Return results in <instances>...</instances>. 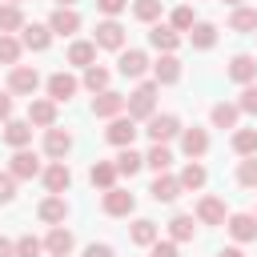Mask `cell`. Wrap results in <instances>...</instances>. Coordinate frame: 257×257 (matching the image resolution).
Here are the masks:
<instances>
[{
  "instance_id": "20",
  "label": "cell",
  "mask_w": 257,
  "mask_h": 257,
  "mask_svg": "<svg viewBox=\"0 0 257 257\" xmlns=\"http://www.w3.org/2000/svg\"><path fill=\"white\" fill-rule=\"evenodd\" d=\"M68 149H72V137H68L64 128H56V124H52V128H44V153H48L52 161H64V153H68Z\"/></svg>"
},
{
  "instance_id": "9",
  "label": "cell",
  "mask_w": 257,
  "mask_h": 257,
  "mask_svg": "<svg viewBox=\"0 0 257 257\" xmlns=\"http://www.w3.org/2000/svg\"><path fill=\"white\" fill-rule=\"evenodd\" d=\"M145 68H149V56L141 48H120V60H116V72L120 76L137 80V76H145Z\"/></svg>"
},
{
  "instance_id": "13",
  "label": "cell",
  "mask_w": 257,
  "mask_h": 257,
  "mask_svg": "<svg viewBox=\"0 0 257 257\" xmlns=\"http://www.w3.org/2000/svg\"><path fill=\"white\" fill-rule=\"evenodd\" d=\"M40 177H44V189H48V193H56V197H64V193H68V185H72V173H68V165H64V161H52Z\"/></svg>"
},
{
  "instance_id": "46",
  "label": "cell",
  "mask_w": 257,
  "mask_h": 257,
  "mask_svg": "<svg viewBox=\"0 0 257 257\" xmlns=\"http://www.w3.org/2000/svg\"><path fill=\"white\" fill-rule=\"evenodd\" d=\"M149 249H153L149 257H177V241H161V237H157Z\"/></svg>"
},
{
  "instance_id": "44",
  "label": "cell",
  "mask_w": 257,
  "mask_h": 257,
  "mask_svg": "<svg viewBox=\"0 0 257 257\" xmlns=\"http://www.w3.org/2000/svg\"><path fill=\"white\" fill-rule=\"evenodd\" d=\"M237 108H241V112H253V116H257V80L241 88V96H237Z\"/></svg>"
},
{
  "instance_id": "32",
  "label": "cell",
  "mask_w": 257,
  "mask_h": 257,
  "mask_svg": "<svg viewBox=\"0 0 257 257\" xmlns=\"http://www.w3.org/2000/svg\"><path fill=\"white\" fill-rule=\"evenodd\" d=\"M189 40H193V48H213V44H217V28H213L209 20H197V24L189 28Z\"/></svg>"
},
{
  "instance_id": "12",
  "label": "cell",
  "mask_w": 257,
  "mask_h": 257,
  "mask_svg": "<svg viewBox=\"0 0 257 257\" xmlns=\"http://www.w3.org/2000/svg\"><path fill=\"white\" fill-rule=\"evenodd\" d=\"M120 112H124V96H120V92L104 88V92H96V96H92V116L112 120V116H120Z\"/></svg>"
},
{
  "instance_id": "31",
  "label": "cell",
  "mask_w": 257,
  "mask_h": 257,
  "mask_svg": "<svg viewBox=\"0 0 257 257\" xmlns=\"http://www.w3.org/2000/svg\"><path fill=\"white\" fill-rule=\"evenodd\" d=\"M112 165H116V173H120V177H137V173H141V165H145V157H141L137 149H120Z\"/></svg>"
},
{
  "instance_id": "45",
  "label": "cell",
  "mask_w": 257,
  "mask_h": 257,
  "mask_svg": "<svg viewBox=\"0 0 257 257\" xmlns=\"http://www.w3.org/2000/svg\"><path fill=\"white\" fill-rule=\"evenodd\" d=\"M16 197V177L12 173H0V205H8Z\"/></svg>"
},
{
  "instance_id": "7",
  "label": "cell",
  "mask_w": 257,
  "mask_h": 257,
  "mask_svg": "<svg viewBox=\"0 0 257 257\" xmlns=\"http://www.w3.org/2000/svg\"><path fill=\"white\" fill-rule=\"evenodd\" d=\"M48 32H52V36H72V32H80V12H76V8H52Z\"/></svg>"
},
{
  "instance_id": "34",
  "label": "cell",
  "mask_w": 257,
  "mask_h": 257,
  "mask_svg": "<svg viewBox=\"0 0 257 257\" xmlns=\"http://www.w3.org/2000/svg\"><path fill=\"white\" fill-rule=\"evenodd\" d=\"M233 153L237 157H257V128H237L233 133Z\"/></svg>"
},
{
  "instance_id": "2",
  "label": "cell",
  "mask_w": 257,
  "mask_h": 257,
  "mask_svg": "<svg viewBox=\"0 0 257 257\" xmlns=\"http://www.w3.org/2000/svg\"><path fill=\"white\" fill-rule=\"evenodd\" d=\"M145 133H149V141H153V145H169L173 137H181V120H177L173 112H153Z\"/></svg>"
},
{
  "instance_id": "23",
  "label": "cell",
  "mask_w": 257,
  "mask_h": 257,
  "mask_svg": "<svg viewBox=\"0 0 257 257\" xmlns=\"http://www.w3.org/2000/svg\"><path fill=\"white\" fill-rule=\"evenodd\" d=\"M149 44L165 56V52H177V44H181V32H173L169 24H153V32H149Z\"/></svg>"
},
{
  "instance_id": "29",
  "label": "cell",
  "mask_w": 257,
  "mask_h": 257,
  "mask_svg": "<svg viewBox=\"0 0 257 257\" xmlns=\"http://www.w3.org/2000/svg\"><path fill=\"white\" fill-rule=\"evenodd\" d=\"M24 28V12L20 4H0V36H12Z\"/></svg>"
},
{
  "instance_id": "39",
  "label": "cell",
  "mask_w": 257,
  "mask_h": 257,
  "mask_svg": "<svg viewBox=\"0 0 257 257\" xmlns=\"http://www.w3.org/2000/svg\"><path fill=\"white\" fill-rule=\"evenodd\" d=\"M12 249H16V257H40L44 253V241L32 237V233H24L20 241H12Z\"/></svg>"
},
{
  "instance_id": "37",
  "label": "cell",
  "mask_w": 257,
  "mask_h": 257,
  "mask_svg": "<svg viewBox=\"0 0 257 257\" xmlns=\"http://www.w3.org/2000/svg\"><path fill=\"white\" fill-rule=\"evenodd\" d=\"M145 165H149V169H157V173H169V165H173L169 145H153V149L145 153Z\"/></svg>"
},
{
  "instance_id": "10",
  "label": "cell",
  "mask_w": 257,
  "mask_h": 257,
  "mask_svg": "<svg viewBox=\"0 0 257 257\" xmlns=\"http://www.w3.org/2000/svg\"><path fill=\"white\" fill-rule=\"evenodd\" d=\"M229 80H237L241 88H245V84H253V80H257V56L237 52V56L229 60Z\"/></svg>"
},
{
  "instance_id": "14",
  "label": "cell",
  "mask_w": 257,
  "mask_h": 257,
  "mask_svg": "<svg viewBox=\"0 0 257 257\" xmlns=\"http://www.w3.org/2000/svg\"><path fill=\"white\" fill-rule=\"evenodd\" d=\"M28 124L52 128V124H56V104H52L48 96H32V100H28Z\"/></svg>"
},
{
  "instance_id": "54",
  "label": "cell",
  "mask_w": 257,
  "mask_h": 257,
  "mask_svg": "<svg viewBox=\"0 0 257 257\" xmlns=\"http://www.w3.org/2000/svg\"><path fill=\"white\" fill-rule=\"evenodd\" d=\"M8 4H20V0H8Z\"/></svg>"
},
{
  "instance_id": "8",
  "label": "cell",
  "mask_w": 257,
  "mask_h": 257,
  "mask_svg": "<svg viewBox=\"0 0 257 257\" xmlns=\"http://www.w3.org/2000/svg\"><path fill=\"white\" fill-rule=\"evenodd\" d=\"M92 44H96V48H116V52H120V48H124V28H120V20H100Z\"/></svg>"
},
{
  "instance_id": "47",
  "label": "cell",
  "mask_w": 257,
  "mask_h": 257,
  "mask_svg": "<svg viewBox=\"0 0 257 257\" xmlns=\"http://www.w3.org/2000/svg\"><path fill=\"white\" fill-rule=\"evenodd\" d=\"M124 4H128V0H96V8H100V12L108 16V20H112L116 12H124Z\"/></svg>"
},
{
  "instance_id": "35",
  "label": "cell",
  "mask_w": 257,
  "mask_h": 257,
  "mask_svg": "<svg viewBox=\"0 0 257 257\" xmlns=\"http://www.w3.org/2000/svg\"><path fill=\"white\" fill-rule=\"evenodd\" d=\"M193 233H197V225H193L189 213H177V217L169 221V237H173V241H193Z\"/></svg>"
},
{
  "instance_id": "53",
  "label": "cell",
  "mask_w": 257,
  "mask_h": 257,
  "mask_svg": "<svg viewBox=\"0 0 257 257\" xmlns=\"http://www.w3.org/2000/svg\"><path fill=\"white\" fill-rule=\"evenodd\" d=\"M225 4H233V8H241V0H225Z\"/></svg>"
},
{
  "instance_id": "51",
  "label": "cell",
  "mask_w": 257,
  "mask_h": 257,
  "mask_svg": "<svg viewBox=\"0 0 257 257\" xmlns=\"http://www.w3.org/2000/svg\"><path fill=\"white\" fill-rule=\"evenodd\" d=\"M217 257H245V253H241V249H237V245H229V249H221V253H217Z\"/></svg>"
},
{
  "instance_id": "50",
  "label": "cell",
  "mask_w": 257,
  "mask_h": 257,
  "mask_svg": "<svg viewBox=\"0 0 257 257\" xmlns=\"http://www.w3.org/2000/svg\"><path fill=\"white\" fill-rule=\"evenodd\" d=\"M0 257H16V249H12V241H4V237H0Z\"/></svg>"
},
{
  "instance_id": "4",
  "label": "cell",
  "mask_w": 257,
  "mask_h": 257,
  "mask_svg": "<svg viewBox=\"0 0 257 257\" xmlns=\"http://www.w3.org/2000/svg\"><path fill=\"white\" fill-rule=\"evenodd\" d=\"M8 173H12L16 181H32V177H40L44 169H40V157H36L32 149H16L12 161H8Z\"/></svg>"
},
{
  "instance_id": "3",
  "label": "cell",
  "mask_w": 257,
  "mask_h": 257,
  "mask_svg": "<svg viewBox=\"0 0 257 257\" xmlns=\"http://www.w3.org/2000/svg\"><path fill=\"white\" fill-rule=\"evenodd\" d=\"M40 88V72L32 68V64H16L12 72H8V92H16V96H32Z\"/></svg>"
},
{
  "instance_id": "42",
  "label": "cell",
  "mask_w": 257,
  "mask_h": 257,
  "mask_svg": "<svg viewBox=\"0 0 257 257\" xmlns=\"http://www.w3.org/2000/svg\"><path fill=\"white\" fill-rule=\"evenodd\" d=\"M237 185L257 189V157H245V161L237 165Z\"/></svg>"
},
{
  "instance_id": "28",
  "label": "cell",
  "mask_w": 257,
  "mask_h": 257,
  "mask_svg": "<svg viewBox=\"0 0 257 257\" xmlns=\"http://www.w3.org/2000/svg\"><path fill=\"white\" fill-rule=\"evenodd\" d=\"M177 181H181V189H205L209 173H205V165H201V161H189V165L177 173Z\"/></svg>"
},
{
  "instance_id": "36",
  "label": "cell",
  "mask_w": 257,
  "mask_h": 257,
  "mask_svg": "<svg viewBox=\"0 0 257 257\" xmlns=\"http://www.w3.org/2000/svg\"><path fill=\"white\" fill-rule=\"evenodd\" d=\"M128 237H133V245H153V241H157V221H149V217L133 221Z\"/></svg>"
},
{
  "instance_id": "33",
  "label": "cell",
  "mask_w": 257,
  "mask_h": 257,
  "mask_svg": "<svg viewBox=\"0 0 257 257\" xmlns=\"http://www.w3.org/2000/svg\"><path fill=\"white\" fill-rule=\"evenodd\" d=\"M229 28L233 32H257V8H233V16H229Z\"/></svg>"
},
{
  "instance_id": "22",
  "label": "cell",
  "mask_w": 257,
  "mask_h": 257,
  "mask_svg": "<svg viewBox=\"0 0 257 257\" xmlns=\"http://www.w3.org/2000/svg\"><path fill=\"white\" fill-rule=\"evenodd\" d=\"M197 221L201 225H225V201L221 197H201L197 201Z\"/></svg>"
},
{
  "instance_id": "21",
  "label": "cell",
  "mask_w": 257,
  "mask_h": 257,
  "mask_svg": "<svg viewBox=\"0 0 257 257\" xmlns=\"http://www.w3.org/2000/svg\"><path fill=\"white\" fill-rule=\"evenodd\" d=\"M116 165L112 161H96L92 169H88V181H92V189H100V193H108V189H116Z\"/></svg>"
},
{
  "instance_id": "52",
  "label": "cell",
  "mask_w": 257,
  "mask_h": 257,
  "mask_svg": "<svg viewBox=\"0 0 257 257\" xmlns=\"http://www.w3.org/2000/svg\"><path fill=\"white\" fill-rule=\"evenodd\" d=\"M72 4H76V0H56V8H72Z\"/></svg>"
},
{
  "instance_id": "19",
  "label": "cell",
  "mask_w": 257,
  "mask_h": 257,
  "mask_svg": "<svg viewBox=\"0 0 257 257\" xmlns=\"http://www.w3.org/2000/svg\"><path fill=\"white\" fill-rule=\"evenodd\" d=\"M20 44H24V48H32V52H44V48L52 44L48 24H24V28H20Z\"/></svg>"
},
{
  "instance_id": "38",
  "label": "cell",
  "mask_w": 257,
  "mask_h": 257,
  "mask_svg": "<svg viewBox=\"0 0 257 257\" xmlns=\"http://www.w3.org/2000/svg\"><path fill=\"white\" fill-rule=\"evenodd\" d=\"M84 88H88V92H104V88H108V68L88 64V68H84Z\"/></svg>"
},
{
  "instance_id": "11",
  "label": "cell",
  "mask_w": 257,
  "mask_h": 257,
  "mask_svg": "<svg viewBox=\"0 0 257 257\" xmlns=\"http://www.w3.org/2000/svg\"><path fill=\"white\" fill-rule=\"evenodd\" d=\"M76 88H80V80H76V76H68V72H52V76H48V100H52V104L72 100V96H76Z\"/></svg>"
},
{
  "instance_id": "18",
  "label": "cell",
  "mask_w": 257,
  "mask_h": 257,
  "mask_svg": "<svg viewBox=\"0 0 257 257\" xmlns=\"http://www.w3.org/2000/svg\"><path fill=\"white\" fill-rule=\"evenodd\" d=\"M72 245H76V241H72V233H68L64 225H52L48 237H44V253H52V257H68Z\"/></svg>"
},
{
  "instance_id": "1",
  "label": "cell",
  "mask_w": 257,
  "mask_h": 257,
  "mask_svg": "<svg viewBox=\"0 0 257 257\" xmlns=\"http://www.w3.org/2000/svg\"><path fill=\"white\" fill-rule=\"evenodd\" d=\"M157 88H161L157 80H141L137 92L124 96V108H128L133 120H149V116H153V108H157Z\"/></svg>"
},
{
  "instance_id": "6",
  "label": "cell",
  "mask_w": 257,
  "mask_h": 257,
  "mask_svg": "<svg viewBox=\"0 0 257 257\" xmlns=\"http://www.w3.org/2000/svg\"><path fill=\"white\" fill-rule=\"evenodd\" d=\"M100 209H104L108 217H128V213L137 209V197H133L128 189H108V193L100 197Z\"/></svg>"
},
{
  "instance_id": "40",
  "label": "cell",
  "mask_w": 257,
  "mask_h": 257,
  "mask_svg": "<svg viewBox=\"0 0 257 257\" xmlns=\"http://www.w3.org/2000/svg\"><path fill=\"white\" fill-rule=\"evenodd\" d=\"M161 8H165L161 0H137V4H133V16H137L141 24H153V20L161 16Z\"/></svg>"
},
{
  "instance_id": "15",
  "label": "cell",
  "mask_w": 257,
  "mask_h": 257,
  "mask_svg": "<svg viewBox=\"0 0 257 257\" xmlns=\"http://www.w3.org/2000/svg\"><path fill=\"white\" fill-rule=\"evenodd\" d=\"M181 149H185V157L189 161H197V157H205L209 153V133L205 128H181Z\"/></svg>"
},
{
  "instance_id": "26",
  "label": "cell",
  "mask_w": 257,
  "mask_h": 257,
  "mask_svg": "<svg viewBox=\"0 0 257 257\" xmlns=\"http://www.w3.org/2000/svg\"><path fill=\"white\" fill-rule=\"evenodd\" d=\"M149 193H153V201H177L185 189H181V181H177L173 173H157V181H153Z\"/></svg>"
},
{
  "instance_id": "17",
  "label": "cell",
  "mask_w": 257,
  "mask_h": 257,
  "mask_svg": "<svg viewBox=\"0 0 257 257\" xmlns=\"http://www.w3.org/2000/svg\"><path fill=\"white\" fill-rule=\"evenodd\" d=\"M36 217H40L44 225H64V217H68V201L52 193V197H44V201H40V209H36Z\"/></svg>"
},
{
  "instance_id": "24",
  "label": "cell",
  "mask_w": 257,
  "mask_h": 257,
  "mask_svg": "<svg viewBox=\"0 0 257 257\" xmlns=\"http://www.w3.org/2000/svg\"><path fill=\"white\" fill-rule=\"evenodd\" d=\"M153 80H157V84H177V80H181V60H177L173 52H165V56L153 64Z\"/></svg>"
},
{
  "instance_id": "30",
  "label": "cell",
  "mask_w": 257,
  "mask_h": 257,
  "mask_svg": "<svg viewBox=\"0 0 257 257\" xmlns=\"http://www.w3.org/2000/svg\"><path fill=\"white\" fill-rule=\"evenodd\" d=\"M237 116H241V108H237V104H229V100L213 104V112H209V120H213L217 128H237Z\"/></svg>"
},
{
  "instance_id": "5",
  "label": "cell",
  "mask_w": 257,
  "mask_h": 257,
  "mask_svg": "<svg viewBox=\"0 0 257 257\" xmlns=\"http://www.w3.org/2000/svg\"><path fill=\"white\" fill-rule=\"evenodd\" d=\"M104 137H108V145H116V149H133L137 120H133V116H112V120H108V128H104Z\"/></svg>"
},
{
  "instance_id": "49",
  "label": "cell",
  "mask_w": 257,
  "mask_h": 257,
  "mask_svg": "<svg viewBox=\"0 0 257 257\" xmlns=\"http://www.w3.org/2000/svg\"><path fill=\"white\" fill-rule=\"evenodd\" d=\"M8 116H12V96L0 92V120H8Z\"/></svg>"
},
{
  "instance_id": "43",
  "label": "cell",
  "mask_w": 257,
  "mask_h": 257,
  "mask_svg": "<svg viewBox=\"0 0 257 257\" xmlns=\"http://www.w3.org/2000/svg\"><path fill=\"white\" fill-rule=\"evenodd\" d=\"M20 48H24V44H20L16 36H0V64H12V68H16V60H20Z\"/></svg>"
},
{
  "instance_id": "48",
  "label": "cell",
  "mask_w": 257,
  "mask_h": 257,
  "mask_svg": "<svg viewBox=\"0 0 257 257\" xmlns=\"http://www.w3.org/2000/svg\"><path fill=\"white\" fill-rule=\"evenodd\" d=\"M84 257H116V253H112V245H104V241L96 245V241H92V245L84 249Z\"/></svg>"
},
{
  "instance_id": "41",
  "label": "cell",
  "mask_w": 257,
  "mask_h": 257,
  "mask_svg": "<svg viewBox=\"0 0 257 257\" xmlns=\"http://www.w3.org/2000/svg\"><path fill=\"white\" fill-rule=\"evenodd\" d=\"M193 24H197V16H193V8H189V4L173 8V20H169V28H173V32H189Z\"/></svg>"
},
{
  "instance_id": "16",
  "label": "cell",
  "mask_w": 257,
  "mask_h": 257,
  "mask_svg": "<svg viewBox=\"0 0 257 257\" xmlns=\"http://www.w3.org/2000/svg\"><path fill=\"white\" fill-rule=\"evenodd\" d=\"M225 229H229V237H233V241H241V245H245V241H253V237H257V217H253V213H233V217L225 221Z\"/></svg>"
},
{
  "instance_id": "55",
  "label": "cell",
  "mask_w": 257,
  "mask_h": 257,
  "mask_svg": "<svg viewBox=\"0 0 257 257\" xmlns=\"http://www.w3.org/2000/svg\"><path fill=\"white\" fill-rule=\"evenodd\" d=\"M253 217H257V213H253Z\"/></svg>"
},
{
  "instance_id": "25",
  "label": "cell",
  "mask_w": 257,
  "mask_h": 257,
  "mask_svg": "<svg viewBox=\"0 0 257 257\" xmlns=\"http://www.w3.org/2000/svg\"><path fill=\"white\" fill-rule=\"evenodd\" d=\"M4 145L28 149V145H32V124H28V120H4Z\"/></svg>"
},
{
  "instance_id": "27",
  "label": "cell",
  "mask_w": 257,
  "mask_h": 257,
  "mask_svg": "<svg viewBox=\"0 0 257 257\" xmlns=\"http://www.w3.org/2000/svg\"><path fill=\"white\" fill-rule=\"evenodd\" d=\"M68 64H76V68L96 64V44H92V40H72V44H68Z\"/></svg>"
}]
</instances>
